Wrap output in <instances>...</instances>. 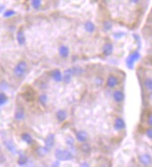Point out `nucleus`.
Listing matches in <instances>:
<instances>
[{"label":"nucleus","mask_w":152,"mask_h":167,"mask_svg":"<svg viewBox=\"0 0 152 167\" xmlns=\"http://www.w3.org/2000/svg\"><path fill=\"white\" fill-rule=\"evenodd\" d=\"M54 157L59 161H70L71 159H73V155L70 151L62 149V148H58V149L55 150Z\"/></svg>","instance_id":"nucleus-1"},{"label":"nucleus","mask_w":152,"mask_h":167,"mask_svg":"<svg viewBox=\"0 0 152 167\" xmlns=\"http://www.w3.org/2000/svg\"><path fill=\"white\" fill-rule=\"evenodd\" d=\"M26 70H27V63L26 61H20L14 67L13 73L17 78H21L26 74Z\"/></svg>","instance_id":"nucleus-2"},{"label":"nucleus","mask_w":152,"mask_h":167,"mask_svg":"<svg viewBox=\"0 0 152 167\" xmlns=\"http://www.w3.org/2000/svg\"><path fill=\"white\" fill-rule=\"evenodd\" d=\"M140 58V54L138 52H134V53H131L128 58H127V66L130 68V69H132V67H134V64L135 61H137L138 59Z\"/></svg>","instance_id":"nucleus-3"},{"label":"nucleus","mask_w":152,"mask_h":167,"mask_svg":"<svg viewBox=\"0 0 152 167\" xmlns=\"http://www.w3.org/2000/svg\"><path fill=\"white\" fill-rule=\"evenodd\" d=\"M50 76L55 82H61V81H63V74H62V72H61V70L59 69H54V70H51Z\"/></svg>","instance_id":"nucleus-4"},{"label":"nucleus","mask_w":152,"mask_h":167,"mask_svg":"<svg viewBox=\"0 0 152 167\" xmlns=\"http://www.w3.org/2000/svg\"><path fill=\"white\" fill-rule=\"evenodd\" d=\"M139 162L144 166H150L152 164V157L149 154H141L138 158Z\"/></svg>","instance_id":"nucleus-5"},{"label":"nucleus","mask_w":152,"mask_h":167,"mask_svg":"<svg viewBox=\"0 0 152 167\" xmlns=\"http://www.w3.org/2000/svg\"><path fill=\"white\" fill-rule=\"evenodd\" d=\"M118 85V77L116 75H113V74H111V75L108 76V78L106 80L107 87H109V88H115Z\"/></svg>","instance_id":"nucleus-6"},{"label":"nucleus","mask_w":152,"mask_h":167,"mask_svg":"<svg viewBox=\"0 0 152 167\" xmlns=\"http://www.w3.org/2000/svg\"><path fill=\"white\" fill-rule=\"evenodd\" d=\"M58 54L62 58H67L70 55V49L67 45L62 44L58 48Z\"/></svg>","instance_id":"nucleus-7"},{"label":"nucleus","mask_w":152,"mask_h":167,"mask_svg":"<svg viewBox=\"0 0 152 167\" xmlns=\"http://www.w3.org/2000/svg\"><path fill=\"white\" fill-rule=\"evenodd\" d=\"M76 139L80 143H86L88 139V134L86 131H78L76 133Z\"/></svg>","instance_id":"nucleus-8"},{"label":"nucleus","mask_w":152,"mask_h":167,"mask_svg":"<svg viewBox=\"0 0 152 167\" xmlns=\"http://www.w3.org/2000/svg\"><path fill=\"white\" fill-rule=\"evenodd\" d=\"M54 141H55L54 140V135L52 134V133L48 134V136L45 139V147L48 148L49 150H51L52 148L54 147Z\"/></svg>","instance_id":"nucleus-9"},{"label":"nucleus","mask_w":152,"mask_h":167,"mask_svg":"<svg viewBox=\"0 0 152 167\" xmlns=\"http://www.w3.org/2000/svg\"><path fill=\"white\" fill-rule=\"evenodd\" d=\"M4 145H5V146L7 147V149H8L10 152H11L12 154H16V152H17L16 146L14 145L13 142H12L10 139L4 140Z\"/></svg>","instance_id":"nucleus-10"},{"label":"nucleus","mask_w":152,"mask_h":167,"mask_svg":"<svg viewBox=\"0 0 152 167\" xmlns=\"http://www.w3.org/2000/svg\"><path fill=\"white\" fill-rule=\"evenodd\" d=\"M113 98L117 102H122L124 100V93L121 90H116L113 94Z\"/></svg>","instance_id":"nucleus-11"},{"label":"nucleus","mask_w":152,"mask_h":167,"mask_svg":"<svg viewBox=\"0 0 152 167\" xmlns=\"http://www.w3.org/2000/svg\"><path fill=\"white\" fill-rule=\"evenodd\" d=\"M114 127H115V129H118V131H121V129H123L125 128V122H124V120H123L121 117L116 118L115 123H114Z\"/></svg>","instance_id":"nucleus-12"},{"label":"nucleus","mask_w":152,"mask_h":167,"mask_svg":"<svg viewBox=\"0 0 152 167\" xmlns=\"http://www.w3.org/2000/svg\"><path fill=\"white\" fill-rule=\"evenodd\" d=\"M67 118V112L65 110H58V112H56V119H58L59 122H63L65 121Z\"/></svg>","instance_id":"nucleus-13"},{"label":"nucleus","mask_w":152,"mask_h":167,"mask_svg":"<svg viewBox=\"0 0 152 167\" xmlns=\"http://www.w3.org/2000/svg\"><path fill=\"white\" fill-rule=\"evenodd\" d=\"M72 71H71V69H68L65 70L64 72V75H63V81L66 83V84H69L70 81H71V78H72Z\"/></svg>","instance_id":"nucleus-14"},{"label":"nucleus","mask_w":152,"mask_h":167,"mask_svg":"<svg viewBox=\"0 0 152 167\" xmlns=\"http://www.w3.org/2000/svg\"><path fill=\"white\" fill-rule=\"evenodd\" d=\"M36 153H37L38 156L44 157L49 153V149H48V148H46L45 146H39L36 149Z\"/></svg>","instance_id":"nucleus-15"},{"label":"nucleus","mask_w":152,"mask_h":167,"mask_svg":"<svg viewBox=\"0 0 152 167\" xmlns=\"http://www.w3.org/2000/svg\"><path fill=\"white\" fill-rule=\"evenodd\" d=\"M17 41H18V43L20 45H23L25 44L26 42V36H25V33L23 32V30H19L18 33H17Z\"/></svg>","instance_id":"nucleus-16"},{"label":"nucleus","mask_w":152,"mask_h":167,"mask_svg":"<svg viewBox=\"0 0 152 167\" xmlns=\"http://www.w3.org/2000/svg\"><path fill=\"white\" fill-rule=\"evenodd\" d=\"M22 140H23L25 143H26L27 145H32L33 142H34L33 137H32L28 133H24L22 134Z\"/></svg>","instance_id":"nucleus-17"},{"label":"nucleus","mask_w":152,"mask_h":167,"mask_svg":"<svg viewBox=\"0 0 152 167\" xmlns=\"http://www.w3.org/2000/svg\"><path fill=\"white\" fill-rule=\"evenodd\" d=\"M102 53L103 54H105L106 57H108V55L112 54L113 53V45L111 43H106L104 44L103 48H102Z\"/></svg>","instance_id":"nucleus-18"},{"label":"nucleus","mask_w":152,"mask_h":167,"mask_svg":"<svg viewBox=\"0 0 152 167\" xmlns=\"http://www.w3.org/2000/svg\"><path fill=\"white\" fill-rule=\"evenodd\" d=\"M14 117L15 119L17 120H23L25 118V112H24V110L22 108H18L16 110V112H15V115H14Z\"/></svg>","instance_id":"nucleus-19"},{"label":"nucleus","mask_w":152,"mask_h":167,"mask_svg":"<svg viewBox=\"0 0 152 167\" xmlns=\"http://www.w3.org/2000/svg\"><path fill=\"white\" fill-rule=\"evenodd\" d=\"M85 30L87 32V33H93L94 31H95V25L92 23V22H90V21H87V22H86V24H85Z\"/></svg>","instance_id":"nucleus-20"},{"label":"nucleus","mask_w":152,"mask_h":167,"mask_svg":"<svg viewBox=\"0 0 152 167\" xmlns=\"http://www.w3.org/2000/svg\"><path fill=\"white\" fill-rule=\"evenodd\" d=\"M80 149L84 154H89L91 152V146H90L89 144L83 143V145L80 146Z\"/></svg>","instance_id":"nucleus-21"},{"label":"nucleus","mask_w":152,"mask_h":167,"mask_svg":"<svg viewBox=\"0 0 152 167\" xmlns=\"http://www.w3.org/2000/svg\"><path fill=\"white\" fill-rule=\"evenodd\" d=\"M27 161H28V159H27L26 154L21 153L20 155H19V158H18V164L19 165H25V164H26Z\"/></svg>","instance_id":"nucleus-22"},{"label":"nucleus","mask_w":152,"mask_h":167,"mask_svg":"<svg viewBox=\"0 0 152 167\" xmlns=\"http://www.w3.org/2000/svg\"><path fill=\"white\" fill-rule=\"evenodd\" d=\"M71 71H72L73 75H76V76L81 75V74L84 72L83 69H82L81 67H79V66H74V67H72V68H71Z\"/></svg>","instance_id":"nucleus-23"},{"label":"nucleus","mask_w":152,"mask_h":167,"mask_svg":"<svg viewBox=\"0 0 152 167\" xmlns=\"http://www.w3.org/2000/svg\"><path fill=\"white\" fill-rule=\"evenodd\" d=\"M23 97L27 101H31L34 99V93H33L32 91H28L27 90V91H26V92H24V93H23Z\"/></svg>","instance_id":"nucleus-24"},{"label":"nucleus","mask_w":152,"mask_h":167,"mask_svg":"<svg viewBox=\"0 0 152 167\" xmlns=\"http://www.w3.org/2000/svg\"><path fill=\"white\" fill-rule=\"evenodd\" d=\"M39 101H40V103L42 105L45 106L47 104V102H48V96H47V94H45V93L41 94L40 97H39Z\"/></svg>","instance_id":"nucleus-25"},{"label":"nucleus","mask_w":152,"mask_h":167,"mask_svg":"<svg viewBox=\"0 0 152 167\" xmlns=\"http://www.w3.org/2000/svg\"><path fill=\"white\" fill-rule=\"evenodd\" d=\"M144 85L147 90H152V78L148 77L144 81Z\"/></svg>","instance_id":"nucleus-26"},{"label":"nucleus","mask_w":152,"mask_h":167,"mask_svg":"<svg viewBox=\"0 0 152 167\" xmlns=\"http://www.w3.org/2000/svg\"><path fill=\"white\" fill-rule=\"evenodd\" d=\"M8 101V97L5 93L3 92H0V106L4 105L5 103H7Z\"/></svg>","instance_id":"nucleus-27"},{"label":"nucleus","mask_w":152,"mask_h":167,"mask_svg":"<svg viewBox=\"0 0 152 167\" xmlns=\"http://www.w3.org/2000/svg\"><path fill=\"white\" fill-rule=\"evenodd\" d=\"M42 1H40V0H33V1H31V6L33 9L35 10H38V9H40L41 6H42Z\"/></svg>","instance_id":"nucleus-28"},{"label":"nucleus","mask_w":152,"mask_h":167,"mask_svg":"<svg viewBox=\"0 0 152 167\" xmlns=\"http://www.w3.org/2000/svg\"><path fill=\"white\" fill-rule=\"evenodd\" d=\"M14 14H15V11H14L13 10H6V11L4 12L3 16H4L5 18H10V17L13 16Z\"/></svg>","instance_id":"nucleus-29"},{"label":"nucleus","mask_w":152,"mask_h":167,"mask_svg":"<svg viewBox=\"0 0 152 167\" xmlns=\"http://www.w3.org/2000/svg\"><path fill=\"white\" fill-rule=\"evenodd\" d=\"M66 143H67V145H68L69 146H73V145H74V140H73V138H72L71 136H68V137L66 138Z\"/></svg>","instance_id":"nucleus-30"},{"label":"nucleus","mask_w":152,"mask_h":167,"mask_svg":"<svg viewBox=\"0 0 152 167\" xmlns=\"http://www.w3.org/2000/svg\"><path fill=\"white\" fill-rule=\"evenodd\" d=\"M146 134L148 138L152 139V128H149L146 129Z\"/></svg>","instance_id":"nucleus-31"},{"label":"nucleus","mask_w":152,"mask_h":167,"mask_svg":"<svg viewBox=\"0 0 152 167\" xmlns=\"http://www.w3.org/2000/svg\"><path fill=\"white\" fill-rule=\"evenodd\" d=\"M111 27H112V24H111L110 22H105V23H104V28H105L106 30L110 29Z\"/></svg>","instance_id":"nucleus-32"},{"label":"nucleus","mask_w":152,"mask_h":167,"mask_svg":"<svg viewBox=\"0 0 152 167\" xmlns=\"http://www.w3.org/2000/svg\"><path fill=\"white\" fill-rule=\"evenodd\" d=\"M80 167H90V165H89L87 162H83V163L80 165Z\"/></svg>","instance_id":"nucleus-33"},{"label":"nucleus","mask_w":152,"mask_h":167,"mask_svg":"<svg viewBox=\"0 0 152 167\" xmlns=\"http://www.w3.org/2000/svg\"><path fill=\"white\" fill-rule=\"evenodd\" d=\"M148 124H149L150 126H152V115L149 116V117H148Z\"/></svg>","instance_id":"nucleus-34"},{"label":"nucleus","mask_w":152,"mask_h":167,"mask_svg":"<svg viewBox=\"0 0 152 167\" xmlns=\"http://www.w3.org/2000/svg\"><path fill=\"white\" fill-rule=\"evenodd\" d=\"M149 100L152 101V92H151V93H150V95H149Z\"/></svg>","instance_id":"nucleus-35"}]
</instances>
